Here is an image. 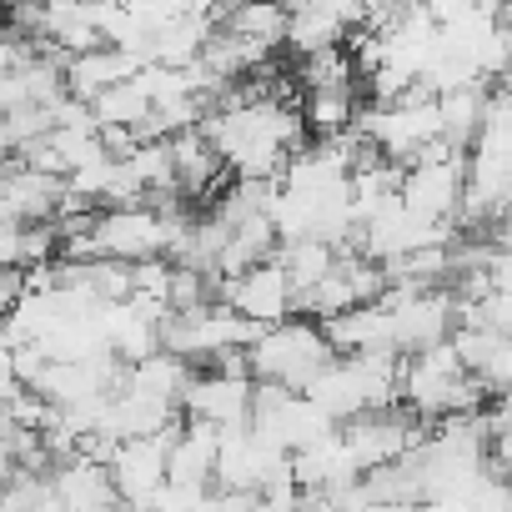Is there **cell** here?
<instances>
[{
  "label": "cell",
  "mask_w": 512,
  "mask_h": 512,
  "mask_svg": "<svg viewBox=\"0 0 512 512\" xmlns=\"http://www.w3.org/2000/svg\"><path fill=\"white\" fill-rule=\"evenodd\" d=\"M206 141L216 146L226 176L236 181H277L287 161L307 146V121L302 106L287 96H267L251 81H236L221 91V101L201 121Z\"/></svg>",
  "instance_id": "1"
},
{
  "label": "cell",
  "mask_w": 512,
  "mask_h": 512,
  "mask_svg": "<svg viewBox=\"0 0 512 512\" xmlns=\"http://www.w3.org/2000/svg\"><path fill=\"white\" fill-rule=\"evenodd\" d=\"M487 397H492L487 382H477L462 367L452 337L427 347V352H417V357H402V402H407L412 417H432V422L472 417V412H482Z\"/></svg>",
  "instance_id": "2"
},
{
  "label": "cell",
  "mask_w": 512,
  "mask_h": 512,
  "mask_svg": "<svg viewBox=\"0 0 512 512\" xmlns=\"http://www.w3.org/2000/svg\"><path fill=\"white\" fill-rule=\"evenodd\" d=\"M181 201H136V206H101L91 216V256H111V262H151V256H171L181 241Z\"/></svg>",
  "instance_id": "3"
},
{
  "label": "cell",
  "mask_w": 512,
  "mask_h": 512,
  "mask_svg": "<svg viewBox=\"0 0 512 512\" xmlns=\"http://www.w3.org/2000/svg\"><path fill=\"white\" fill-rule=\"evenodd\" d=\"M337 357L332 337L322 322L312 317H287V322H272L251 337L246 347V372L256 382H272V387H292V392H307V382Z\"/></svg>",
  "instance_id": "4"
},
{
  "label": "cell",
  "mask_w": 512,
  "mask_h": 512,
  "mask_svg": "<svg viewBox=\"0 0 512 512\" xmlns=\"http://www.w3.org/2000/svg\"><path fill=\"white\" fill-rule=\"evenodd\" d=\"M357 131L372 141L377 156H387L392 166H412L422 161L432 146H442V116H437V96L427 91H407L397 101H372L357 116Z\"/></svg>",
  "instance_id": "5"
},
{
  "label": "cell",
  "mask_w": 512,
  "mask_h": 512,
  "mask_svg": "<svg viewBox=\"0 0 512 512\" xmlns=\"http://www.w3.org/2000/svg\"><path fill=\"white\" fill-rule=\"evenodd\" d=\"M262 327H251L246 317H236L226 302H206V307H191V312H166L161 322V347L186 357L191 367L196 362H221V357H236L251 347V337Z\"/></svg>",
  "instance_id": "6"
},
{
  "label": "cell",
  "mask_w": 512,
  "mask_h": 512,
  "mask_svg": "<svg viewBox=\"0 0 512 512\" xmlns=\"http://www.w3.org/2000/svg\"><path fill=\"white\" fill-rule=\"evenodd\" d=\"M251 402H256V377L246 372V352H236V357H221V362L191 372V382L181 392V417L226 432V427L251 422Z\"/></svg>",
  "instance_id": "7"
},
{
  "label": "cell",
  "mask_w": 512,
  "mask_h": 512,
  "mask_svg": "<svg viewBox=\"0 0 512 512\" xmlns=\"http://www.w3.org/2000/svg\"><path fill=\"white\" fill-rule=\"evenodd\" d=\"M462 191H467V156L452 151L447 141L432 146L422 161L402 166V206L422 221H457L462 216Z\"/></svg>",
  "instance_id": "8"
},
{
  "label": "cell",
  "mask_w": 512,
  "mask_h": 512,
  "mask_svg": "<svg viewBox=\"0 0 512 512\" xmlns=\"http://www.w3.org/2000/svg\"><path fill=\"white\" fill-rule=\"evenodd\" d=\"M382 292H387L382 262H372V256H362V251L347 246V251L337 256V267L297 302V312L312 317V322H332V317H342V312H357V307L377 302Z\"/></svg>",
  "instance_id": "9"
},
{
  "label": "cell",
  "mask_w": 512,
  "mask_h": 512,
  "mask_svg": "<svg viewBox=\"0 0 512 512\" xmlns=\"http://www.w3.org/2000/svg\"><path fill=\"white\" fill-rule=\"evenodd\" d=\"M221 302L236 317H246L251 327H272V322L297 317V292H292V282H287L277 256H267V262H256V267L226 277L221 282Z\"/></svg>",
  "instance_id": "10"
},
{
  "label": "cell",
  "mask_w": 512,
  "mask_h": 512,
  "mask_svg": "<svg viewBox=\"0 0 512 512\" xmlns=\"http://www.w3.org/2000/svg\"><path fill=\"white\" fill-rule=\"evenodd\" d=\"M176 427H181V422H176ZM176 427L161 432V437H126V442L111 447L106 467H111V482H116V492H121V502H126L131 512H146V507L156 502V492L166 487V457H171Z\"/></svg>",
  "instance_id": "11"
},
{
  "label": "cell",
  "mask_w": 512,
  "mask_h": 512,
  "mask_svg": "<svg viewBox=\"0 0 512 512\" xmlns=\"http://www.w3.org/2000/svg\"><path fill=\"white\" fill-rule=\"evenodd\" d=\"M282 467H287V452L272 447L251 422L246 427H226L221 442H216L211 487H221V492H256L267 477H277Z\"/></svg>",
  "instance_id": "12"
},
{
  "label": "cell",
  "mask_w": 512,
  "mask_h": 512,
  "mask_svg": "<svg viewBox=\"0 0 512 512\" xmlns=\"http://www.w3.org/2000/svg\"><path fill=\"white\" fill-rule=\"evenodd\" d=\"M51 482H56L66 512H131V507L121 502V492H116V482H111V467H106L101 457H86V452L61 457V462L51 467Z\"/></svg>",
  "instance_id": "13"
},
{
  "label": "cell",
  "mask_w": 512,
  "mask_h": 512,
  "mask_svg": "<svg viewBox=\"0 0 512 512\" xmlns=\"http://www.w3.org/2000/svg\"><path fill=\"white\" fill-rule=\"evenodd\" d=\"M141 66H146V61L131 56V51H121V46H96V51H86V56H66V61H61V81H66V96L96 101L101 91L131 81Z\"/></svg>",
  "instance_id": "14"
},
{
  "label": "cell",
  "mask_w": 512,
  "mask_h": 512,
  "mask_svg": "<svg viewBox=\"0 0 512 512\" xmlns=\"http://www.w3.org/2000/svg\"><path fill=\"white\" fill-rule=\"evenodd\" d=\"M216 26L241 36V41H251V46H262L272 56L277 46H287L292 11H287V0H221Z\"/></svg>",
  "instance_id": "15"
},
{
  "label": "cell",
  "mask_w": 512,
  "mask_h": 512,
  "mask_svg": "<svg viewBox=\"0 0 512 512\" xmlns=\"http://www.w3.org/2000/svg\"><path fill=\"white\" fill-rule=\"evenodd\" d=\"M216 442H221L216 427L181 417V427H176V437H171V457H166V482L211 487V472H216Z\"/></svg>",
  "instance_id": "16"
},
{
  "label": "cell",
  "mask_w": 512,
  "mask_h": 512,
  "mask_svg": "<svg viewBox=\"0 0 512 512\" xmlns=\"http://www.w3.org/2000/svg\"><path fill=\"white\" fill-rule=\"evenodd\" d=\"M362 116V86H342V91H302V121L317 141L347 136L357 131Z\"/></svg>",
  "instance_id": "17"
},
{
  "label": "cell",
  "mask_w": 512,
  "mask_h": 512,
  "mask_svg": "<svg viewBox=\"0 0 512 512\" xmlns=\"http://www.w3.org/2000/svg\"><path fill=\"white\" fill-rule=\"evenodd\" d=\"M121 382H126V387H136V392H146V397H156V402L181 407V392H186V382H191V362L161 347V352H151V357L131 362Z\"/></svg>",
  "instance_id": "18"
},
{
  "label": "cell",
  "mask_w": 512,
  "mask_h": 512,
  "mask_svg": "<svg viewBox=\"0 0 512 512\" xmlns=\"http://www.w3.org/2000/svg\"><path fill=\"white\" fill-rule=\"evenodd\" d=\"M322 327H327L337 352H392V327H387V312L377 302H367L357 312H342Z\"/></svg>",
  "instance_id": "19"
},
{
  "label": "cell",
  "mask_w": 512,
  "mask_h": 512,
  "mask_svg": "<svg viewBox=\"0 0 512 512\" xmlns=\"http://www.w3.org/2000/svg\"><path fill=\"white\" fill-rule=\"evenodd\" d=\"M437 116H442V141L452 151L472 146L487 116V86H462V91H442L437 96Z\"/></svg>",
  "instance_id": "20"
},
{
  "label": "cell",
  "mask_w": 512,
  "mask_h": 512,
  "mask_svg": "<svg viewBox=\"0 0 512 512\" xmlns=\"http://www.w3.org/2000/svg\"><path fill=\"white\" fill-rule=\"evenodd\" d=\"M337 256H342V251L327 246V241H282V246H277V262H282V272H287L297 302L337 267Z\"/></svg>",
  "instance_id": "21"
},
{
  "label": "cell",
  "mask_w": 512,
  "mask_h": 512,
  "mask_svg": "<svg viewBox=\"0 0 512 512\" xmlns=\"http://www.w3.org/2000/svg\"><path fill=\"white\" fill-rule=\"evenodd\" d=\"M482 272H487V292H497V297H507L512 302V246H492L487 251V262H482Z\"/></svg>",
  "instance_id": "22"
},
{
  "label": "cell",
  "mask_w": 512,
  "mask_h": 512,
  "mask_svg": "<svg viewBox=\"0 0 512 512\" xmlns=\"http://www.w3.org/2000/svg\"><path fill=\"white\" fill-rule=\"evenodd\" d=\"M21 392V382H16V362H11V342L0 337V407H6L11 397Z\"/></svg>",
  "instance_id": "23"
},
{
  "label": "cell",
  "mask_w": 512,
  "mask_h": 512,
  "mask_svg": "<svg viewBox=\"0 0 512 512\" xmlns=\"http://www.w3.org/2000/svg\"><path fill=\"white\" fill-rule=\"evenodd\" d=\"M487 427H502V432H512V382L497 392V407L487 412Z\"/></svg>",
  "instance_id": "24"
},
{
  "label": "cell",
  "mask_w": 512,
  "mask_h": 512,
  "mask_svg": "<svg viewBox=\"0 0 512 512\" xmlns=\"http://www.w3.org/2000/svg\"><path fill=\"white\" fill-rule=\"evenodd\" d=\"M31 512H66V502H61V492H56V482H51V487L41 492V502H36Z\"/></svg>",
  "instance_id": "25"
},
{
  "label": "cell",
  "mask_w": 512,
  "mask_h": 512,
  "mask_svg": "<svg viewBox=\"0 0 512 512\" xmlns=\"http://www.w3.org/2000/svg\"><path fill=\"white\" fill-rule=\"evenodd\" d=\"M507 71H512V66H507Z\"/></svg>",
  "instance_id": "26"
}]
</instances>
